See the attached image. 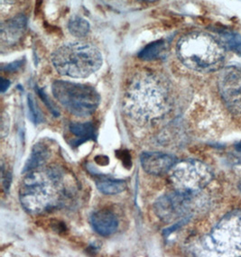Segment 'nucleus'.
<instances>
[{
  "label": "nucleus",
  "mask_w": 241,
  "mask_h": 257,
  "mask_svg": "<svg viewBox=\"0 0 241 257\" xmlns=\"http://www.w3.org/2000/svg\"><path fill=\"white\" fill-rule=\"evenodd\" d=\"M64 192L63 176L58 170L48 169L30 173L23 180L19 199L31 214H40L61 202Z\"/></svg>",
  "instance_id": "f257e3e1"
},
{
  "label": "nucleus",
  "mask_w": 241,
  "mask_h": 257,
  "mask_svg": "<svg viewBox=\"0 0 241 257\" xmlns=\"http://www.w3.org/2000/svg\"><path fill=\"white\" fill-rule=\"evenodd\" d=\"M225 51L219 39L202 32L183 36L176 47L179 60L189 69L199 72L219 70L224 63Z\"/></svg>",
  "instance_id": "f03ea898"
},
{
  "label": "nucleus",
  "mask_w": 241,
  "mask_h": 257,
  "mask_svg": "<svg viewBox=\"0 0 241 257\" xmlns=\"http://www.w3.org/2000/svg\"><path fill=\"white\" fill-rule=\"evenodd\" d=\"M52 61L61 75L71 78H86L102 65V55L93 45L70 43L54 52Z\"/></svg>",
  "instance_id": "7ed1b4c3"
},
{
  "label": "nucleus",
  "mask_w": 241,
  "mask_h": 257,
  "mask_svg": "<svg viewBox=\"0 0 241 257\" xmlns=\"http://www.w3.org/2000/svg\"><path fill=\"white\" fill-rule=\"evenodd\" d=\"M127 107L131 115L150 120L162 115L167 106L165 89L151 76L135 80L127 92Z\"/></svg>",
  "instance_id": "20e7f679"
},
{
  "label": "nucleus",
  "mask_w": 241,
  "mask_h": 257,
  "mask_svg": "<svg viewBox=\"0 0 241 257\" xmlns=\"http://www.w3.org/2000/svg\"><path fill=\"white\" fill-rule=\"evenodd\" d=\"M53 94L61 105L78 116L91 115L100 101L99 95L91 86L64 80L54 81Z\"/></svg>",
  "instance_id": "39448f33"
},
{
  "label": "nucleus",
  "mask_w": 241,
  "mask_h": 257,
  "mask_svg": "<svg viewBox=\"0 0 241 257\" xmlns=\"http://www.w3.org/2000/svg\"><path fill=\"white\" fill-rule=\"evenodd\" d=\"M169 173L170 181L175 191L186 195L201 191L212 180L211 170L198 160L175 163Z\"/></svg>",
  "instance_id": "423d86ee"
},
{
  "label": "nucleus",
  "mask_w": 241,
  "mask_h": 257,
  "mask_svg": "<svg viewBox=\"0 0 241 257\" xmlns=\"http://www.w3.org/2000/svg\"><path fill=\"white\" fill-rule=\"evenodd\" d=\"M213 248L224 254L241 253V214L224 217L210 234Z\"/></svg>",
  "instance_id": "0eeeda50"
},
{
  "label": "nucleus",
  "mask_w": 241,
  "mask_h": 257,
  "mask_svg": "<svg viewBox=\"0 0 241 257\" xmlns=\"http://www.w3.org/2000/svg\"><path fill=\"white\" fill-rule=\"evenodd\" d=\"M219 90L229 112L241 115V67H228L221 71Z\"/></svg>",
  "instance_id": "6e6552de"
},
{
  "label": "nucleus",
  "mask_w": 241,
  "mask_h": 257,
  "mask_svg": "<svg viewBox=\"0 0 241 257\" xmlns=\"http://www.w3.org/2000/svg\"><path fill=\"white\" fill-rule=\"evenodd\" d=\"M140 161L144 170L152 175H163L169 173L176 163V159L173 155L158 152L144 153Z\"/></svg>",
  "instance_id": "1a4fd4ad"
},
{
  "label": "nucleus",
  "mask_w": 241,
  "mask_h": 257,
  "mask_svg": "<svg viewBox=\"0 0 241 257\" xmlns=\"http://www.w3.org/2000/svg\"><path fill=\"white\" fill-rule=\"evenodd\" d=\"M188 196L176 191V194L174 195L165 196L161 198L155 206L157 216L165 220H169L176 217V215L182 210L183 202L188 200Z\"/></svg>",
  "instance_id": "9d476101"
},
{
  "label": "nucleus",
  "mask_w": 241,
  "mask_h": 257,
  "mask_svg": "<svg viewBox=\"0 0 241 257\" xmlns=\"http://www.w3.org/2000/svg\"><path fill=\"white\" fill-rule=\"evenodd\" d=\"M27 28V18L23 15L2 24L1 27V42L2 44L13 45L24 35Z\"/></svg>",
  "instance_id": "9b49d317"
},
{
  "label": "nucleus",
  "mask_w": 241,
  "mask_h": 257,
  "mask_svg": "<svg viewBox=\"0 0 241 257\" xmlns=\"http://www.w3.org/2000/svg\"><path fill=\"white\" fill-rule=\"evenodd\" d=\"M90 223L94 230L102 236H108L114 234L118 226L116 216L107 210L93 213L90 217Z\"/></svg>",
  "instance_id": "f8f14e48"
},
{
  "label": "nucleus",
  "mask_w": 241,
  "mask_h": 257,
  "mask_svg": "<svg viewBox=\"0 0 241 257\" xmlns=\"http://www.w3.org/2000/svg\"><path fill=\"white\" fill-rule=\"evenodd\" d=\"M125 182L120 180H101L97 182V188L98 191L106 195H116L125 191Z\"/></svg>",
  "instance_id": "ddd939ff"
},
{
  "label": "nucleus",
  "mask_w": 241,
  "mask_h": 257,
  "mask_svg": "<svg viewBox=\"0 0 241 257\" xmlns=\"http://www.w3.org/2000/svg\"><path fill=\"white\" fill-rule=\"evenodd\" d=\"M47 157H48V152L46 150V148L40 145H37L33 149L31 156L27 162L25 171H32L34 169L40 167L43 164H45Z\"/></svg>",
  "instance_id": "4468645a"
},
{
  "label": "nucleus",
  "mask_w": 241,
  "mask_h": 257,
  "mask_svg": "<svg viewBox=\"0 0 241 257\" xmlns=\"http://www.w3.org/2000/svg\"><path fill=\"white\" fill-rule=\"evenodd\" d=\"M68 28L72 36L76 37H83L89 34L90 27H89V22L84 18L80 17H73L70 19Z\"/></svg>",
  "instance_id": "2eb2a0df"
},
{
  "label": "nucleus",
  "mask_w": 241,
  "mask_h": 257,
  "mask_svg": "<svg viewBox=\"0 0 241 257\" xmlns=\"http://www.w3.org/2000/svg\"><path fill=\"white\" fill-rule=\"evenodd\" d=\"M70 130L73 135L80 138V144L88 139H92L95 137V128L91 123H75L70 125Z\"/></svg>",
  "instance_id": "dca6fc26"
},
{
  "label": "nucleus",
  "mask_w": 241,
  "mask_h": 257,
  "mask_svg": "<svg viewBox=\"0 0 241 257\" xmlns=\"http://www.w3.org/2000/svg\"><path fill=\"white\" fill-rule=\"evenodd\" d=\"M219 40L224 47L241 55V36L232 32H225L219 36Z\"/></svg>",
  "instance_id": "f3484780"
},
{
  "label": "nucleus",
  "mask_w": 241,
  "mask_h": 257,
  "mask_svg": "<svg viewBox=\"0 0 241 257\" xmlns=\"http://www.w3.org/2000/svg\"><path fill=\"white\" fill-rule=\"evenodd\" d=\"M164 50V42L157 41L148 45L145 49L141 51L139 56L140 59L145 61H151L157 59Z\"/></svg>",
  "instance_id": "a211bd4d"
},
{
  "label": "nucleus",
  "mask_w": 241,
  "mask_h": 257,
  "mask_svg": "<svg viewBox=\"0 0 241 257\" xmlns=\"http://www.w3.org/2000/svg\"><path fill=\"white\" fill-rule=\"evenodd\" d=\"M28 105H29L30 111H31L32 117L34 118V120H35L36 122H38V119H39L40 115H38V114H37V111H36V108H35V105H34V102H33V100H32L31 97L28 98Z\"/></svg>",
  "instance_id": "6ab92c4d"
},
{
  "label": "nucleus",
  "mask_w": 241,
  "mask_h": 257,
  "mask_svg": "<svg viewBox=\"0 0 241 257\" xmlns=\"http://www.w3.org/2000/svg\"><path fill=\"white\" fill-rule=\"evenodd\" d=\"M9 85H10V82L9 80L2 79L1 80V91L5 92L7 89H9Z\"/></svg>",
  "instance_id": "aec40b11"
},
{
  "label": "nucleus",
  "mask_w": 241,
  "mask_h": 257,
  "mask_svg": "<svg viewBox=\"0 0 241 257\" xmlns=\"http://www.w3.org/2000/svg\"><path fill=\"white\" fill-rule=\"evenodd\" d=\"M15 0H1V5L4 6V5H10L13 3Z\"/></svg>",
  "instance_id": "412c9836"
},
{
  "label": "nucleus",
  "mask_w": 241,
  "mask_h": 257,
  "mask_svg": "<svg viewBox=\"0 0 241 257\" xmlns=\"http://www.w3.org/2000/svg\"><path fill=\"white\" fill-rule=\"evenodd\" d=\"M238 189H239V191H241V182H239V184H238Z\"/></svg>",
  "instance_id": "4be33fe9"
},
{
  "label": "nucleus",
  "mask_w": 241,
  "mask_h": 257,
  "mask_svg": "<svg viewBox=\"0 0 241 257\" xmlns=\"http://www.w3.org/2000/svg\"><path fill=\"white\" fill-rule=\"evenodd\" d=\"M146 1H156V0H146Z\"/></svg>",
  "instance_id": "5701e85b"
}]
</instances>
